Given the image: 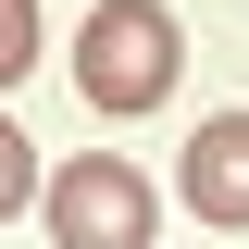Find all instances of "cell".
<instances>
[{
	"instance_id": "cell-1",
	"label": "cell",
	"mask_w": 249,
	"mask_h": 249,
	"mask_svg": "<svg viewBox=\"0 0 249 249\" xmlns=\"http://www.w3.org/2000/svg\"><path fill=\"white\" fill-rule=\"evenodd\" d=\"M75 88H88V112H162L175 100V13L162 0H100L88 37H75Z\"/></svg>"
},
{
	"instance_id": "cell-3",
	"label": "cell",
	"mask_w": 249,
	"mask_h": 249,
	"mask_svg": "<svg viewBox=\"0 0 249 249\" xmlns=\"http://www.w3.org/2000/svg\"><path fill=\"white\" fill-rule=\"evenodd\" d=\"M187 212L199 224H249V112H212L187 137Z\"/></svg>"
},
{
	"instance_id": "cell-4",
	"label": "cell",
	"mask_w": 249,
	"mask_h": 249,
	"mask_svg": "<svg viewBox=\"0 0 249 249\" xmlns=\"http://www.w3.org/2000/svg\"><path fill=\"white\" fill-rule=\"evenodd\" d=\"M25 199H37V150H25V137H13V112H0V224L25 212Z\"/></svg>"
},
{
	"instance_id": "cell-2",
	"label": "cell",
	"mask_w": 249,
	"mask_h": 249,
	"mask_svg": "<svg viewBox=\"0 0 249 249\" xmlns=\"http://www.w3.org/2000/svg\"><path fill=\"white\" fill-rule=\"evenodd\" d=\"M50 249H150V175L124 150H75L50 175Z\"/></svg>"
},
{
	"instance_id": "cell-5",
	"label": "cell",
	"mask_w": 249,
	"mask_h": 249,
	"mask_svg": "<svg viewBox=\"0 0 249 249\" xmlns=\"http://www.w3.org/2000/svg\"><path fill=\"white\" fill-rule=\"evenodd\" d=\"M37 62V0H0V88Z\"/></svg>"
}]
</instances>
